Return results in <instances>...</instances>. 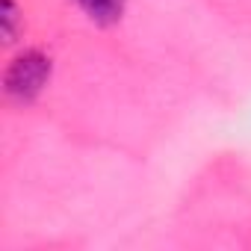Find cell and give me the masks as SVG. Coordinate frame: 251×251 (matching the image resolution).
Returning a JSON list of instances; mask_svg holds the SVG:
<instances>
[{"mask_svg":"<svg viewBox=\"0 0 251 251\" xmlns=\"http://www.w3.org/2000/svg\"><path fill=\"white\" fill-rule=\"evenodd\" d=\"M77 3L95 24H115L127 0H77Z\"/></svg>","mask_w":251,"mask_h":251,"instance_id":"7a4b0ae2","label":"cell"},{"mask_svg":"<svg viewBox=\"0 0 251 251\" xmlns=\"http://www.w3.org/2000/svg\"><path fill=\"white\" fill-rule=\"evenodd\" d=\"M0 21H3V42H12L18 33V6L12 0H3L0 6Z\"/></svg>","mask_w":251,"mask_h":251,"instance_id":"3957f363","label":"cell"},{"mask_svg":"<svg viewBox=\"0 0 251 251\" xmlns=\"http://www.w3.org/2000/svg\"><path fill=\"white\" fill-rule=\"evenodd\" d=\"M48 80H50V59L42 50H24L6 68L3 89L12 100L30 103L33 98H39V92L48 86Z\"/></svg>","mask_w":251,"mask_h":251,"instance_id":"6da1fadb","label":"cell"}]
</instances>
